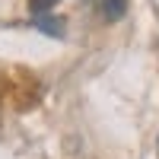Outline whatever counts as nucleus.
<instances>
[{
    "label": "nucleus",
    "instance_id": "f257e3e1",
    "mask_svg": "<svg viewBox=\"0 0 159 159\" xmlns=\"http://www.w3.org/2000/svg\"><path fill=\"white\" fill-rule=\"evenodd\" d=\"M124 10H127V0H102V16L115 22V19H121L124 16Z\"/></svg>",
    "mask_w": 159,
    "mask_h": 159
},
{
    "label": "nucleus",
    "instance_id": "f03ea898",
    "mask_svg": "<svg viewBox=\"0 0 159 159\" xmlns=\"http://www.w3.org/2000/svg\"><path fill=\"white\" fill-rule=\"evenodd\" d=\"M35 25H38V29H45V35H61V19H45V16H38Z\"/></svg>",
    "mask_w": 159,
    "mask_h": 159
},
{
    "label": "nucleus",
    "instance_id": "7ed1b4c3",
    "mask_svg": "<svg viewBox=\"0 0 159 159\" xmlns=\"http://www.w3.org/2000/svg\"><path fill=\"white\" fill-rule=\"evenodd\" d=\"M61 3V0H29V10L35 13V16H42V13H48V10H54Z\"/></svg>",
    "mask_w": 159,
    "mask_h": 159
}]
</instances>
